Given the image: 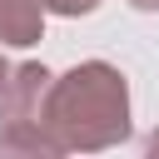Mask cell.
<instances>
[{
  "label": "cell",
  "instance_id": "obj_1",
  "mask_svg": "<svg viewBox=\"0 0 159 159\" xmlns=\"http://www.w3.org/2000/svg\"><path fill=\"white\" fill-rule=\"evenodd\" d=\"M40 129L65 149V154H99L129 139V84L114 65L84 60L70 75L50 80Z\"/></svg>",
  "mask_w": 159,
  "mask_h": 159
},
{
  "label": "cell",
  "instance_id": "obj_2",
  "mask_svg": "<svg viewBox=\"0 0 159 159\" xmlns=\"http://www.w3.org/2000/svg\"><path fill=\"white\" fill-rule=\"evenodd\" d=\"M45 94H50V70L45 65H10V80L0 89V129L40 124Z\"/></svg>",
  "mask_w": 159,
  "mask_h": 159
},
{
  "label": "cell",
  "instance_id": "obj_3",
  "mask_svg": "<svg viewBox=\"0 0 159 159\" xmlns=\"http://www.w3.org/2000/svg\"><path fill=\"white\" fill-rule=\"evenodd\" d=\"M0 159H65V149L40 124H15V129H0Z\"/></svg>",
  "mask_w": 159,
  "mask_h": 159
},
{
  "label": "cell",
  "instance_id": "obj_4",
  "mask_svg": "<svg viewBox=\"0 0 159 159\" xmlns=\"http://www.w3.org/2000/svg\"><path fill=\"white\" fill-rule=\"evenodd\" d=\"M40 25L45 15L35 0H0V45H35Z\"/></svg>",
  "mask_w": 159,
  "mask_h": 159
},
{
  "label": "cell",
  "instance_id": "obj_5",
  "mask_svg": "<svg viewBox=\"0 0 159 159\" xmlns=\"http://www.w3.org/2000/svg\"><path fill=\"white\" fill-rule=\"evenodd\" d=\"M35 5H40V15H45V10H50V15H89L99 0H35Z\"/></svg>",
  "mask_w": 159,
  "mask_h": 159
},
{
  "label": "cell",
  "instance_id": "obj_6",
  "mask_svg": "<svg viewBox=\"0 0 159 159\" xmlns=\"http://www.w3.org/2000/svg\"><path fill=\"white\" fill-rule=\"evenodd\" d=\"M144 159H159V129L149 134V144H144Z\"/></svg>",
  "mask_w": 159,
  "mask_h": 159
},
{
  "label": "cell",
  "instance_id": "obj_7",
  "mask_svg": "<svg viewBox=\"0 0 159 159\" xmlns=\"http://www.w3.org/2000/svg\"><path fill=\"white\" fill-rule=\"evenodd\" d=\"M5 80H10V60L0 55V89H5Z\"/></svg>",
  "mask_w": 159,
  "mask_h": 159
},
{
  "label": "cell",
  "instance_id": "obj_8",
  "mask_svg": "<svg viewBox=\"0 0 159 159\" xmlns=\"http://www.w3.org/2000/svg\"><path fill=\"white\" fill-rule=\"evenodd\" d=\"M134 10H159V0H129Z\"/></svg>",
  "mask_w": 159,
  "mask_h": 159
}]
</instances>
